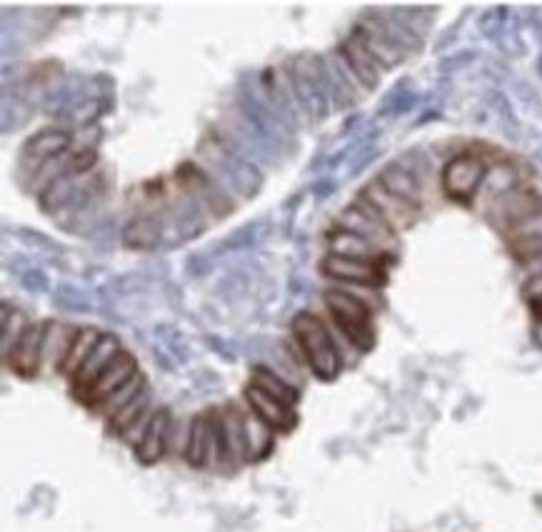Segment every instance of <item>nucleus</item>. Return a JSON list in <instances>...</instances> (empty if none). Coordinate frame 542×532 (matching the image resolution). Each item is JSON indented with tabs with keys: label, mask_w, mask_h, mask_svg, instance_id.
<instances>
[{
	"label": "nucleus",
	"mask_w": 542,
	"mask_h": 532,
	"mask_svg": "<svg viewBox=\"0 0 542 532\" xmlns=\"http://www.w3.org/2000/svg\"><path fill=\"white\" fill-rule=\"evenodd\" d=\"M293 338L298 340L305 363L313 370L315 378L325 380V383L338 378L345 363L343 358H340L338 348H335L333 338H330L328 325H325L318 315L313 313L295 315Z\"/></svg>",
	"instance_id": "nucleus-1"
},
{
	"label": "nucleus",
	"mask_w": 542,
	"mask_h": 532,
	"mask_svg": "<svg viewBox=\"0 0 542 532\" xmlns=\"http://www.w3.org/2000/svg\"><path fill=\"white\" fill-rule=\"evenodd\" d=\"M325 305H328V313L330 318H333V323L345 333V338H348L360 353H368L375 345L373 310L340 288H333L325 293Z\"/></svg>",
	"instance_id": "nucleus-2"
},
{
	"label": "nucleus",
	"mask_w": 542,
	"mask_h": 532,
	"mask_svg": "<svg viewBox=\"0 0 542 532\" xmlns=\"http://www.w3.org/2000/svg\"><path fill=\"white\" fill-rule=\"evenodd\" d=\"M335 228H343L348 230V233L360 235V238L368 240V243L373 245V248H378L383 255H393L395 245H398L395 243L393 230L388 228V223L380 218L378 210H375L363 195H358L355 203L338 215V225H335Z\"/></svg>",
	"instance_id": "nucleus-3"
},
{
	"label": "nucleus",
	"mask_w": 542,
	"mask_h": 532,
	"mask_svg": "<svg viewBox=\"0 0 542 532\" xmlns=\"http://www.w3.org/2000/svg\"><path fill=\"white\" fill-rule=\"evenodd\" d=\"M488 178V165L475 155H458L443 168V190L458 203H470Z\"/></svg>",
	"instance_id": "nucleus-4"
},
{
	"label": "nucleus",
	"mask_w": 542,
	"mask_h": 532,
	"mask_svg": "<svg viewBox=\"0 0 542 532\" xmlns=\"http://www.w3.org/2000/svg\"><path fill=\"white\" fill-rule=\"evenodd\" d=\"M365 200H368L370 205H373L375 210L380 213V218L388 223V228L393 230L395 235L405 233V230H410L415 225V220H418L420 208H415V205L405 203L403 198H398V195L390 193L388 188H385L380 180H373V183H368L363 188Z\"/></svg>",
	"instance_id": "nucleus-5"
},
{
	"label": "nucleus",
	"mask_w": 542,
	"mask_h": 532,
	"mask_svg": "<svg viewBox=\"0 0 542 532\" xmlns=\"http://www.w3.org/2000/svg\"><path fill=\"white\" fill-rule=\"evenodd\" d=\"M323 275L340 285H368V288H383L388 273L383 265L368 263V260H353L343 258V255H325L323 265H320Z\"/></svg>",
	"instance_id": "nucleus-6"
},
{
	"label": "nucleus",
	"mask_w": 542,
	"mask_h": 532,
	"mask_svg": "<svg viewBox=\"0 0 542 532\" xmlns=\"http://www.w3.org/2000/svg\"><path fill=\"white\" fill-rule=\"evenodd\" d=\"M542 210V195L533 193V190L513 188L508 193H503L500 198L493 200V223L498 225L500 233H510L515 225H520L523 220H528L530 215L540 213Z\"/></svg>",
	"instance_id": "nucleus-7"
},
{
	"label": "nucleus",
	"mask_w": 542,
	"mask_h": 532,
	"mask_svg": "<svg viewBox=\"0 0 542 532\" xmlns=\"http://www.w3.org/2000/svg\"><path fill=\"white\" fill-rule=\"evenodd\" d=\"M43 338H45V323H30L23 338L13 348V353L5 358V365L13 370L20 378L30 380L43 370Z\"/></svg>",
	"instance_id": "nucleus-8"
},
{
	"label": "nucleus",
	"mask_w": 542,
	"mask_h": 532,
	"mask_svg": "<svg viewBox=\"0 0 542 532\" xmlns=\"http://www.w3.org/2000/svg\"><path fill=\"white\" fill-rule=\"evenodd\" d=\"M120 343L115 335H100L98 345L93 348V353L88 355V360L83 363V368L78 370V375H75L70 383H73V393L75 398L83 400L85 393H88L90 388H93L95 380L100 378V375L105 373V368H108L110 363H113L115 358H118L120 353Z\"/></svg>",
	"instance_id": "nucleus-9"
},
{
	"label": "nucleus",
	"mask_w": 542,
	"mask_h": 532,
	"mask_svg": "<svg viewBox=\"0 0 542 532\" xmlns=\"http://www.w3.org/2000/svg\"><path fill=\"white\" fill-rule=\"evenodd\" d=\"M135 373H138V363H135V358L130 353H125V350H120L118 358L105 368V373L95 380L93 388L85 393V398L80 400V403H85L88 408L95 410L105 398H110L115 390L123 388V385L128 383Z\"/></svg>",
	"instance_id": "nucleus-10"
},
{
	"label": "nucleus",
	"mask_w": 542,
	"mask_h": 532,
	"mask_svg": "<svg viewBox=\"0 0 542 532\" xmlns=\"http://www.w3.org/2000/svg\"><path fill=\"white\" fill-rule=\"evenodd\" d=\"M338 53L343 55L345 63L350 65V70H353V73L358 75V80L365 85V90L375 88V85L380 83L385 68L378 63V58H375V55L370 53V48L365 45V40L360 38L358 30H353V33H350L348 38H345L343 43H340Z\"/></svg>",
	"instance_id": "nucleus-11"
},
{
	"label": "nucleus",
	"mask_w": 542,
	"mask_h": 532,
	"mask_svg": "<svg viewBox=\"0 0 542 532\" xmlns=\"http://www.w3.org/2000/svg\"><path fill=\"white\" fill-rule=\"evenodd\" d=\"M218 415L220 430H223V468H243V465H248L243 413L235 405H225V408H218Z\"/></svg>",
	"instance_id": "nucleus-12"
},
{
	"label": "nucleus",
	"mask_w": 542,
	"mask_h": 532,
	"mask_svg": "<svg viewBox=\"0 0 542 532\" xmlns=\"http://www.w3.org/2000/svg\"><path fill=\"white\" fill-rule=\"evenodd\" d=\"M245 403H248L250 413L258 415L263 423H268L275 433H290L295 428V413L290 405L280 403V400L270 398L263 390L248 385L245 388Z\"/></svg>",
	"instance_id": "nucleus-13"
},
{
	"label": "nucleus",
	"mask_w": 542,
	"mask_h": 532,
	"mask_svg": "<svg viewBox=\"0 0 542 532\" xmlns=\"http://www.w3.org/2000/svg\"><path fill=\"white\" fill-rule=\"evenodd\" d=\"M80 330L68 323H45V338H43V370L45 373H63V365L68 360L70 348H73L75 338Z\"/></svg>",
	"instance_id": "nucleus-14"
},
{
	"label": "nucleus",
	"mask_w": 542,
	"mask_h": 532,
	"mask_svg": "<svg viewBox=\"0 0 542 532\" xmlns=\"http://www.w3.org/2000/svg\"><path fill=\"white\" fill-rule=\"evenodd\" d=\"M170 433H173V415H170L168 408H158L148 435H145L143 443L135 448V458H138L143 465L158 463V460L168 453Z\"/></svg>",
	"instance_id": "nucleus-15"
},
{
	"label": "nucleus",
	"mask_w": 542,
	"mask_h": 532,
	"mask_svg": "<svg viewBox=\"0 0 542 532\" xmlns=\"http://www.w3.org/2000/svg\"><path fill=\"white\" fill-rule=\"evenodd\" d=\"M355 30H358L360 38H363L365 45L370 48V53L378 58V63L383 65L385 70L393 68V65H398L400 60H403V48L390 38V33L383 28L380 20H365V23H360Z\"/></svg>",
	"instance_id": "nucleus-16"
},
{
	"label": "nucleus",
	"mask_w": 542,
	"mask_h": 532,
	"mask_svg": "<svg viewBox=\"0 0 542 532\" xmlns=\"http://www.w3.org/2000/svg\"><path fill=\"white\" fill-rule=\"evenodd\" d=\"M328 245H330V253L343 255V258L368 260V263H378V265H383V260L388 258V255L380 253L378 248H373L368 240H363L355 233H348V230H343V228H335L333 233H330Z\"/></svg>",
	"instance_id": "nucleus-17"
},
{
	"label": "nucleus",
	"mask_w": 542,
	"mask_h": 532,
	"mask_svg": "<svg viewBox=\"0 0 542 532\" xmlns=\"http://www.w3.org/2000/svg\"><path fill=\"white\" fill-rule=\"evenodd\" d=\"M245 448H248V463H260L268 458L275 448V430L258 418L255 413H243Z\"/></svg>",
	"instance_id": "nucleus-18"
},
{
	"label": "nucleus",
	"mask_w": 542,
	"mask_h": 532,
	"mask_svg": "<svg viewBox=\"0 0 542 532\" xmlns=\"http://www.w3.org/2000/svg\"><path fill=\"white\" fill-rule=\"evenodd\" d=\"M380 183L390 190L393 195L403 198L405 203L420 208L423 205V188H420V180L410 173L403 165H388V168L380 173Z\"/></svg>",
	"instance_id": "nucleus-19"
},
{
	"label": "nucleus",
	"mask_w": 542,
	"mask_h": 532,
	"mask_svg": "<svg viewBox=\"0 0 542 532\" xmlns=\"http://www.w3.org/2000/svg\"><path fill=\"white\" fill-rule=\"evenodd\" d=\"M250 385L258 390H263V393H268L270 398L280 400V403L290 405L293 408L295 403L300 400V390L295 388L290 380H285L283 375H278L275 370L265 368V365H258V368H253V375H250Z\"/></svg>",
	"instance_id": "nucleus-20"
},
{
	"label": "nucleus",
	"mask_w": 542,
	"mask_h": 532,
	"mask_svg": "<svg viewBox=\"0 0 542 532\" xmlns=\"http://www.w3.org/2000/svg\"><path fill=\"white\" fill-rule=\"evenodd\" d=\"M70 150V135L63 130H43L35 138H30L23 148V158L35 160V163H45L50 158L68 153Z\"/></svg>",
	"instance_id": "nucleus-21"
},
{
	"label": "nucleus",
	"mask_w": 542,
	"mask_h": 532,
	"mask_svg": "<svg viewBox=\"0 0 542 532\" xmlns=\"http://www.w3.org/2000/svg\"><path fill=\"white\" fill-rule=\"evenodd\" d=\"M208 428H210V410L208 413L195 415L188 423V435H185V460L193 468H205V453H208Z\"/></svg>",
	"instance_id": "nucleus-22"
},
{
	"label": "nucleus",
	"mask_w": 542,
	"mask_h": 532,
	"mask_svg": "<svg viewBox=\"0 0 542 532\" xmlns=\"http://www.w3.org/2000/svg\"><path fill=\"white\" fill-rule=\"evenodd\" d=\"M145 388H148V380H145V375L138 370V373H135L133 378H130L128 383L123 385V388L115 390V393L110 395V398H105L103 403H100L98 408H95V413L103 415L105 420H110V418H113V415H118L120 410L125 408V405L133 403V400L138 398V395L143 393Z\"/></svg>",
	"instance_id": "nucleus-23"
},
{
	"label": "nucleus",
	"mask_w": 542,
	"mask_h": 532,
	"mask_svg": "<svg viewBox=\"0 0 542 532\" xmlns=\"http://www.w3.org/2000/svg\"><path fill=\"white\" fill-rule=\"evenodd\" d=\"M100 335H103V333H98V330H93V328L80 330L78 338H75V343H73V348H70L68 360H65V365H63L65 378L73 380L75 375H78V370L83 368V363L88 360V355L93 353V348L98 345Z\"/></svg>",
	"instance_id": "nucleus-24"
},
{
	"label": "nucleus",
	"mask_w": 542,
	"mask_h": 532,
	"mask_svg": "<svg viewBox=\"0 0 542 532\" xmlns=\"http://www.w3.org/2000/svg\"><path fill=\"white\" fill-rule=\"evenodd\" d=\"M150 405H153V393H150V388H145L143 393H140L138 398L133 400V403H128L118 415H113L110 420H105V423H108V433L118 435L120 438V435H123L125 430H128L130 425H133L135 420H138L140 415H143L145 410L150 408Z\"/></svg>",
	"instance_id": "nucleus-25"
},
{
	"label": "nucleus",
	"mask_w": 542,
	"mask_h": 532,
	"mask_svg": "<svg viewBox=\"0 0 542 532\" xmlns=\"http://www.w3.org/2000/svg\"><path fill=\"white\" fill-rule=\"evenodd\" d=\"M30 323H25L23 315L18 310H10L8 303H3V320H0V328H3V338H0V353L3 360L13 353V348L18 345V340L23 338V333L28 330Z\"/></svg>",
	"instance_id": "nucleus-26"
},
{
	"label": "nucleus",
	"mask_w": 542,
	"mask_h": 532,
	"mask_svg": "<svg viewBox=\"0 0 542 532\" xmlns=\"http://www.w3.org/2000/svg\"><path fill=\"white\" fill-rule=\"evenodd\" d=\"M205 468H223V430H220L218 410H210L208 453H205Z\"/></svg>",
	"instance_id": "nucleus-27"
},
{
	"label": "nucleus",
	"mask_w": 542,
	"mask_h": 532,
	"mask_svg": "<svg viewBox=\"0 0 542 532\" xmlns=\"http://www.w3.org/2000/svg\"><path fill=\"white\" fill-rule=\"evenodd\" d=\"M155 413H158V405H150V408L145 410V413L140 415V418L135 420V423L130 425V428L125 430L123 435H120V440H123L125 445H130V448H133V450L138 448V445L143 443V438H145V435H148L150 425H153Z\"/></svg>",
	"instance_id": "nucleus-28"
},
{
	"label": "nucleus",
	"mask_w": 542,
	"mask_h": 532,
	"mask_svg": "<svg viewBox=\"0 0 542 532\" xmlns=\"http://www.w3.org/2000/svg\"><path fill=\"white\" fill-rule=\"evenodd\" d=\"M542 238V210L540 213L530 215L528 220H523L520 225H515L510 233H505V240H508V245L513 243H523V240H535Z\"/></svg>",
	"instance_id": "nucleus-29"
},
{
	"label": "nucleus",
	"mask_w": 542,
	"mask_h": 532,
	"mask_svg": "<svg viewBox=\"0 0 542 532\" xmlns=\"http://www.w3.org/2000/svg\"><path fill=\"white\" fill-rule=\"evenodd\" d=\"M510 253H513V258L518 260L520 265L528 263V260L533 258H540L542 255V238H535V240H523V243H513L508 245Z\"/></svg>",
	"instance_id": "nucleus-30"
},
{
	"label": "nucleus",
	"mask_w": 542,
	"mask_h": 532,
	"mask_svg": "<svg viewBox=\"0 0 542 532\" xmlns=\"http://www.w3.org/2000/svg\"><path fill=\"white\" fill-rule=\"evenodd\" d=\"M523 298L528 300H538L542 298V275L540 278H530V280H525L523 283Z\"/></svg>",
	"instance_id": "nucleus-31"
},
{
	"label": "nucleus",
	"mask_w": 542,
	"mask_h": 532,
	"mask_svg": "<svg viewBox=\"0 0 542 532\" xmlns=\"http://www.w3.org/2000/svg\"><path fill=\"white\" fill-rule=\"evenodd\" d=\"M520 268H523L525 280H530V278H540V275H542V255H540V258L528 260V263H523V265H520Z\"/></svg>",
	"instance_id": "nucleus-32"
},
{
	"label": "nucleus",
	"mask_w": 542,
	"mask_h": 532,
	"mask_svg": "<svg viewBox=\"0 0 542 532\" xmlns=\"http://www.w3.org/2000/svg\"><path fill=\"white\" fill-rule=\"evenodd\" d=\"M530 313H533V318L535 320H538V323L542 325V298H538V300H530Z\"/></svg>",
	"instance_id": "nucleus-33"
}]
</instances>
